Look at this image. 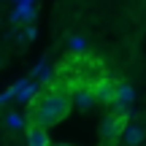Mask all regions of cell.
<instances>
[{
	"mask_svg": "<svg viewBox=\"0 0 146 146\" xmlns=\"http://www.w3.org/2000/svg\"><path fill=\"white\" fill-rule=\"evenodd\" d=\"M68 111H70V95L62 87H52V89H43L38 98H33V108L27 111V119L33 125L52 127L60 119H65Z\"/></svg>",
	"mask_w": 146,
	"mask_h": 146,
	"instance_id": "1",
	"label": "cell"
},
{
	"mask_svg": "<svg viewBox=\"0 0 146 146\" xmlns=\"http://www.w3.org/2000/svg\"><path fill=\"white\" fill-rule=\"evenodd\" d=\"M125 125H127V116L125 114H116V111L106 114L103 122H100V138H103V143H114L116 138L122 135Z\"/></svg>",
	"mask_w": 146,
	"mask_h": 146,
	"instance_id": "2",
	"label": "cell"
},
{
	"mask_svg": "<svg viewBox=\"0 0 146 146\" xmlns=\"http://www.w3.org/2000/svg\"><path fill=\"white\" fill-rule=\"evenodd\" d=\"M133 100H135V89H133L127 81H116L114 84V100H111L114 111L116 114H125V111L133 106Z\"/></svg>",
	"mask_w": 146,
	"mask_h": 146,
	"instance_id": "3",
	"label": "cell"
},
{
	"mask_svg": "<svg viewBox=\"0 0 146 146\" xmlns=\"http://www.w3.org/2000/svg\"><path fill=\"white\" fill-rule=\"evenodd\" d=\"M92 95H95V103L111 106V100H114V81H108V78L95 81V84H92Z\"/></svg>",
	"mask_w": 146,
	"mask_h": 146,
	"instance_id": "4",
	"label": "cell"
},
{
	"mask_svg": "<svg viewBox=\"0 0 146 146\" xmlns=\"http://www.w3.org/2000/svg\"><path fill=\"white\" fill-rule=\"evenodd\" d=\"M122 141H125V146H141L143 138H146V130L141 125H125V130H122Z\"/></svg>",
	"mask_w": 146,
	"mask_h": 146,
	"instance_id": "5",
	"label": "cell"
},
{
	"mask_svg": "<svg viewBox=\"0 0 146 146\" xmlns=\"http://www.w3.org/2000/svg\"><path fill=\"white\" fill-rule=\"evenodd\" d=\"M27 146H52L49 130L41 127V125H30V130H27Z\"/></svg>",
	"mask_w": 146,
	"mask_h": 146,
	"instance_id": "6",
	"label": "cell"
},
{
	"mask_svg": "<svg viewBox=\"0 0 146 146\" xmlns=\"http://www.w3.org/2000/svg\"><path fill=\"white\" fill-rule=\"evenodd\" d=\"M73 103H76L81 111H89V108L95 106V95H92V87H78V89H73Z\"/></svg>",
	"mask_w": 146,
	"mask_h": 146,
	"instance_id": "7",
	"label": "cell"
},
{
	"mask_svg": "<svg viewBox=\"0 0 146 146\" xmlns=\"http://www.w3.org/2000/svg\"><path fill=\"white\" fill-rule=\"evenodd\" d=\"M35 92H38V87H35V84H27V78L16 81V87H14V98L19 100V103H27V100H33V98H35Z\"/></svg>",
	"mask_w": 146,
	"mask_h": 146,
	"instance_id": "8",
	"label": "cell"
},
{
	"mask_svg": "<svg viewBox=\"0 0 146 146\" xmlns=\"http://www.w3.org/2000/svg\"><path fill=\"white\" fill-rule=\"evenodd\" d=\"M35 19V8H33L30 3H19V8L14 11V16H11V22H33Z\"/></svg>",
	"mask_w": 146,
	"mask_h": 146,
	"instance_id": "9",
	"label": "cell"
},
{
	"mask_svg": "<svg viewBox=\"0 0 146 146\" xmlns=\"http://www.w3.org/2000/svg\"><path fill=\"white\" fill-rule=\"evenodd\" d=\"M5 127H8V130H22V127H25V116L22 114H16V111H11V114H5Z\"/></svg>",
	"mask_w": 146,
	"mask_h": 146,
	"instance_id": "10",
	"label": "cell"
},
{
	"mask_svg": "<svg viewBox=\"0 0 146 146\" xmlns=\"http://www.w3.org/2000/svg\"><path fill=\"white\" fill-rule=\"evenodd\" d=\"M35 76L41 78L43 84H49V81H52V76H54V73H52V68H46V65L41 62V65H38V68H35Z\"/></svg>",
	"mask_w": 146,
	"mask_h": 146,
	"instance_id": "11",
	"label": "cell"
},
{
	"mask_svg": "<svg viewBox=\"0 0 146 146\" xmlns=\"http://www.w3.org/2000/svg\"><path fill=\"white\" fill-rule=\"evenodd\" d=\"M68 46L76 49V52H81V49H84V38H81V35H73L70 41H68Z\"/></svg>",
	"mask_w": 146,
	"mask_h": 146,
	"instance_id": "12",
	"label": "cell"
},
{
	"mask_svg": "<svg viewBox=\"0 0 146 146\" xmlns=\"http://www.w3.org/2000/svg\"><path fill=\"white\" fill-rule=\"evenodd\" d=\"M33 38H35V27H25V33H22V41H33Z\"/></svg>",
	"mask_w": 146,
	"mask_h": 146,
	"instance_id": "13",
	"label": "cell"
},
{
	"mask_svg": "<svg viewBox=\"0 0 146 146\" xmlns=\"http://www.w3.org/2000/svg\"><path fill=\"white\" fill-rule=\"evenodd\" d=\"M52 146H70V143H52Z\"/></svg>",
	"mask_w": 146,
	"mask_h": 146,
	"instance_id": "14",
	"label": "cell"
},
{
	"mask_svg": "<svg viewBox=\"0 0 146 146\" xmlns=\"http://www.w3.org/2000/svg\"><path fill=\"white\" fill-rule=\"evenodd\" d=\"M103 146H114V143H103Z\"/></svg>",
	"mask_w": 146,
	"mask_h": 146,
	"instance_id": "15",
	"label": "cell"
}]
</instances>
